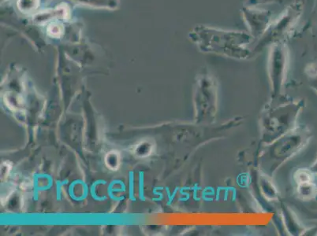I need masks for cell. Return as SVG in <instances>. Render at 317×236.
<instances>
[{
  "mask_svg": "<svg viewBox=\"0 0 317 236\" xmlns=\"http://www.w3.org/2000/svg\"><path fill=\"white\" fill-rule=\"evenodd\" d=\"M39 5V0H18V8L24 13L35 11Z\"/></svg>",
  "mask_w": 317,
  "mask_h": 236,
  "instance_id": "2",
  "label": "cell"
},
{
  "mask_svg": "<svg viewBox=\"0 0 317 236\" xmlns=\"http://www.w3.org/2000/svg\"><path fill=\"white\" fill-rule=\"evenodd\" d=\"M191 36L203 50L237 57L246 55L251 41V37L244 32H227L205 26L196 27Z\"/></svg>",
  "mask_w": 317,
  "mask_h": 236,
  "instance_id": "1",
  "label": "cell"
},
{
  "mask_svg": "<svg viewBox=\"0 0 317 236\" xmlns=\"http://www.w3.org/2000/svg\"><path fill=\"white\" fill-rule=\"evenodd\" d=\"M48 32L51 36L59 37L61 36V34L63 33V27L57 24H53L48 27Z\"/></svg>",
  "mask_w": 317,
  "mask_h": 236,
  "instance_id": "3",
  "label": "cell"
}]
</instances>
